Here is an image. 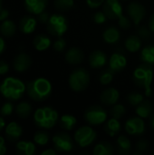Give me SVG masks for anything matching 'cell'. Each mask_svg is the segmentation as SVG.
I'll list each match as a JSON object with an SVG mask.
<instances>
[{
  "label": "cell",
  "instance_id": "obj_37",
  "mask_svg": "<svg viewBox=\"0 0 154 155\" xmlns=\"http://www.w3.org/2000/svg\"><path fill=\"white\" fill-rule=\"evenodd\" d=\"M143 96L142 94L140 93H137V92H133L131 94H129L127 95V101L128 103L132 105V106H134L136 107L138 104H140L143 101Z\"/></svg>",
  "mask_w": 154,
  "mask_h": 155
},
{
  "label": "cell",
  "instance_id": "obj_29",
  "mask_svg": "<svg viewBox=\"0 0 154 155\" xmlns=\"http://www.w3.org/2000/svg\"><path fill=\"white\" fill-rule=\"evenodd\" d=\"M104 130L107 133V134H109L112 137L117 135L121 131V124H120L119 120L115 119L113 117L112 119L108 120L107 124L104 127Z\"/></svg>",
  "mask_w": 154,
  "mask_h": 155
},
{
  "label": "cell",
  "instance_id": "obj_25",
  "mask_svg": "<svg viewBox=\"0 0 154 155\" xmlns=\"http://www.w3.org/2000/svg\"><path fill=\"white\" fill-rule=\"evenodd\" d=\"M34 46L37 51H44L51 45V39L45 35H38L34 39Z\"/></svg>",
  "mask_w": 154,
  "mask_h": 155
},
{
  "label": "cell",
  "instance_id": "obj_51",
  "mask_svg": "<svg viewBox=\"0 0 154 155\" xmlns=\"http://www.w3.org/2000/svg\"><path fill=\"white\" fill-rule=\"evenodd\" d=\"M5 48V43L4 41V39L2 37H0V54H2L4 52Z\"/></svg>",
  "mask_w": 154,
  "mask_h": 155
},
{
  "label": "cell",
  "instance_id": "obj_22",
  "mask_svg": "<svg viewBox=\"0 0 154 155\" xmlns=\"http://www.w3.org/2000/svg\"><path fill=\"white\" fill-rule=\"evenodd\" d=\"M36 148L34 143L27 141H21L16 143V152L20 155H34Z\"/></svg>",
  "mask_w": 154,
  "mask_h": 155
},
{
  "label": "cell",
  "instance_id": "obj_27",
  "mask_svg": "<svg viewBox=\"0 0 154 155\" xmlns=\"http://www.w3.org/2000/svg\"><path fill=\"white\" fill-rule=\"evenodd\" d=\"M142 39L138 35H131L125 40V48L131 53H136L141 49Z\"/></svg>",
  "mask_w": 154,
  "mask_h": 155
},
{
  "label": "cell",
  "instance_id": "obj_49",
  "mask_svg": "<svg viewBox=\"0 0 154 155\" xmlns=\"http://www.w3.org/2000/svg\"><path fill=\"white\" fill-rule=\"evenodd\" d=\"M56 150L55 149H47L44 152H42V155H55L56 154Z\"/></svg>",
  "mask_w": 154,
  "mask_h": 155
},
{
  "label": "cell",
  "instance_id": "obj_31",
  "mask_svg": "<svg viewBox=\"0 0 154 155\" xmlns=\"http://www.w3.org/2000/svg\"><path fill=\"white\" fill-rule=\"evenodd\" d=\"M141 59L143 63L154 64V45L145 46L141 53Z\"/></svg>",
  "mask_w": 154,
  "mask_h": 155
},
{
  "label": "cell",
  "instance_id": "obj_18",
  "mask_svg": "<svg viewBox=\"0 0 154 155\" xmlns=\"http://www.w3.org/2000/svg\"><path fill=\"white\" fill-rule=\"evenodd\" d=\"M48 0H25L26 10L34 15H39L44 11Z\"/></svg>",
  "mask_w": 154,
  "mask_h": 155
},
{
  "label": "cell",
  "instance_id": "obj_34",
  "mask_svg": "<svg viewBox=\"0 0 154 155\" xmlns=\"http://www.w3.org/2000/svg\"><path fill=\"white\" fill-rule=\"evenodd\" d=\"M126 113V109L125 107L123 105V104H115L113 105L111 111H110V114L112 115V117L115 118V119H121L124 116Z\"/></svg>",
  "mask_w": 154,
  "mask_h": 155
},
{
  "label": "cell",
  "instance_id": "obj_35",
  "mask_svg": "<svg viewBox=\"0 0 154 155\" xmlns=\"http://www.w3.org/2000/svg\"><path fill=\"white\" fill-rule=\"evenodd\" d=\"M34 141L36 144L44 146L48 143L49 134H48V133H46L44 131H39V132L35 133V134L34 135Z\"/></svg>",
  "mask_w": 154,
  "mask_h": 155
},
{
  "label": "cell",
  "instance_id": "obj_30",
  "mask_svg": "<svg viewBox=\"0 0 154 155\" xmlns=\"http://www.w3.org/2000/svg\"><path fill=\"white\" fill-rule=\"evenodd\" d=\"M76 118L71 114H64L60 118V126L65 131H72L76 125Z\"/></svg>",
  "mask_w": 154,
  "mask_h": 155
},
{
  "label": "cell",
  "instance_id": "obj_6",
  "mask_svg": "<svg viewBox=\"0 0 154 155\" xmlns=\"http://www.w3.org/2000/svg\"><path fill=\"white\" fill-rule=\"evenodd\" d=\"M68 28L66 18L59 14H54L50 16L47 22V30L48 32L56 37H61Z\"/></svg>",
  "mask_w": 154,
  "mask_h": 155
},
{
  "label": "cell",
  "instance_id": "obj_19",
  "mask_svg": "<svg viewBox=\"0 0 154 155\" xmlns=\"http://www.w3.org/2000/svg\"><path fill=\"white\" fill-rule=\"evenodd\" d=\"M23 134V129L22 127L15 122L10 123L6 127H5V135L6 138L12 142L15 143L19 140V138L22 136Z\"/></svg>",
  "mask_w": 154,
  "mask_h": 155
},
{
  "label": "cell",
  "instance_id": "obj_26",
  "mask_svg": "<svg viewBox=\"0 0 154 155\" xmlns=\"http://www.w3.org/2000/svg\"><path fill=\"white\" fill-rule=\"evenodd\" d=\"M16 25L15 24L9 19H5L0 25V32L5 37H11L15 34Z\"/></svg>",
  "mask_w": 154,
  "mask_h": 155
},
{
  "label": "cell",
  "instance_id": "obj_41",
  "mask_svg": "<svg viewBox=\"0 0 154 155\" xmlns=\"http://www.w3.org/2000/svg\"><path fill=\"white\" fill-rule=\"evenodd\" d=\"M106 19H107V16L103 11H98L93 15V21H94V23H96L98 25L105 23Z\"/></svg>",
  "mask_w": 154,
  "mask_h": 155
},
{
  "label": "cell",
  "instance_id": "obj_52",
  "mask_svg": "<svg viewBox=\"0 0 154 155\" xmlns=\"http://www.w3.org/2000/svg\"><path fill=\"white\" fill-rule=\"evenodd\" d=\"M5 120L2 118V117H0V132L5 128Z\"/></svg>",
  "mask_w": 154,
  "mask_h": 155
},
{
  "label": "cell",
  "instance_id": "obj_42",
  "mask_svg": "<svg viewBox=\"0 0 154 155\" xmlns=\"http://www.w3.org/2000/svg\"><path fill=\"white\" fill-rule=\"evenodd\" d=\"M66 46V41L62 38V37H58V39L54 43V49L56 52H62L64 50Z\"/></svg>",
  "mask_w": 154,
  "mask_h": 155
},
{
  "label": "cell",
  "instance_id": "obj_15",
  "mask_svg": "<svg viewBox=\"0 0 154 155\" xmlns=\"http://www.w3.org/2000/svg\"><path fill=\"white\" fill-rule=\"evenodd\" d=\"M127 64V59L124 54L121 53H114L111 55L109 61V68L113 72H120L125 68Z\"/></svg>",
  "mask_w": 154,
  "mask_h": 155
},
{
  "label": "cell",
  "instance_id": "obj_53",
  "mask_svg": "<svg viewBox=\"0 0 154 155\" xmlns=\"http://www.w3.org/2000/svg\"><path fill=\"white\" fill-rule=\"evenodd\" d=\"M151 126L152 129H154V114L151 115Z\"/></svg>",
  "mask_w": 154,
  "mask_h": 155
},
{
  "label": "cell",
  "instance_id": "obj_12",
  "mask_svg": "<svg viewBox=\"0 0 154 155\" xmlns=\"http://www.w3.org/2000/svg\"><path fill=\"white\" fill-rule=\"evenodd\" d=\"M125 131L130 135H142L145 132V124L141 117H133L126 121Z\"/></svg>",
  "mask_w": 154,
  "mask_h": 155
},
{
  "label": "cell",
  "instance_id": "obj_50",
  "mask_svg": "<svg viewBox=\"0 0 154 155\" xmlns=\"http://www.w3.org/2000/svg\"><path fill=\"white\" fill-rule=\"evenodd\" d=\"M149 28L151 29L152 32L154 33V14L152 15V16L149 20Z\"/></svg>",
  "mask_w": 154,
  "mask_h": 155
},
{
  "label": "cell",
  "instance_id": "obj_8",
  "mask_svg": "<svg viewBox=\"0 0 154 155\" xmlns=\"http://www.w3.org/2000/svg\"><path fill=\"white\" fill-rule=\"evenodd\" d=\"M97 134L95 130L91 126H82L74 134V141L80 147L90 146L95 141Z\"/></svg>",
  "mask_w": 154,
  "mask_h": 155
},
{
  "label": "cell",
  "instance_id": "obj_36",
  "mask_svg": "<svg viewBox=\"0 0 154 155\" xmlns=\"http://www.w3.org/2000/svg\"><path fill=\"white\" fill-rule=\"evenodd\" d=\"M115 72H113L112 69H107V70H104L100 74V77H99V80H100V83L103 84V85H107L109 84L113 79V74H114Z\"/></svg>",
  "mask_w": 154,
  "mask_h": 155
},
{
  "label": "cell",
  "instance_id": "obj_5",
  "mask_svg": "<svg viewBox=\"0 0 154 155\" xmlns=\"http://www.w3.org/2000/svg\"><path fill=\"white\" fill-rule=\"evenodd\" d=\"M68 83L73 91L83 92L89 86L90 74L84 68H76L69 75Z\"/></svg>",
  "mask_w": 154,
  "mask_h": 155
},
{
  "label": "cell",
  "instance_id": "obj_47",
  "mask_svg": "<svg viewBox=\"0 0 154 155\" xmlns=\"http://www.w3.org/2000/svg\"><path fill=\"white\" fill-rule=\"evenodd\" d=\"M6 153V146L5 143V140L2 136H0V155H4Z\"/></svg>",
  "mask_w": 154,
  "mask_h": 155
},
{
  "label": "cell",
  "instance_id": "obj_43",
  "mask_svg": "<svg viewBox=\"0 0 154 155\" xmlns=\"http://www.w3.org/2000/svg\"><path fill=\"white\" fill-rule=\"evenodd\" d=\"M118 24H119V26L123 29H128L131 27L132 25V23H131V20L126 17L125 15H123L119 20H118Z\"/></svg>",
  "mask_w": 154,
  "mask_h": 155
},
{
  "label": "cell",
  "instance_id": "obj_45",
  "mask_svg": "<svg viewBox=\"0 0 154 155\" xmlns=\"http://www.w3.org/2000/svg\"><path fill=\"white\" fill-rule=\"evenodd\" d=\"M49 18H50V16H49V14L47 12L44 11V12H42L41 14L38 15V20L42 24H47Z\"/></svg>",
  "mask_w": 154,
  "mask_h": 155
},
{
  "label": "cell",
  "instance_id": "obj_32",
  "mask_svg": "<svg viewBox=\"0 0 154 155\" xmlns=\"http://www.w3.org/2000/svg\"><path fill=\"white\" fill-rule=\"evenodd\" d=\"M15 113L17 116H19L22 119L27 118L31 113H32V106L29 103L27 102H22L18 104L15 107Z\"/></svg>",
  "mask_w": 154,
  "mask_h": 155
},
{
  "label": "cell",
  "instance_id": "obj_28",
  "mask_svg": "<svg viewBox=\"0 0 154 155\" xmlns=\"http://www.w3.org/2000/svg\"><path fill=\"white\" fill-rule=\"evenodd\" d=\"M117 147H118V152L121 154L127 155L131 153L132 152V143L130 140L124 135H120L118 137Z\"/></svg>",
  "mask_w": 154,
  "mask_h": 155
},
{
  "label": "cell",
  "instance_id": "obj_20",
  "mask_svg": "<svg viewBox=\"0 0 154 155\" xmlns=\"http://www.w3.org/2000/svg\"><path fill=\"white\" fill-rule=\"evenodd\" d=\"M36 28V20L33 16H24L19 22V29L23 34H31Z\"/></svg>",
  "mask_w": 154,
  "mask_h": 155
},
{
  "label": "cell",
  "instance_id": "obj_24",
  "mask_svg": "<svg viewBox=\"0 0 154 155\" xmlns=\"http://www.w3.org/2000/svg\"><path fill=\"white\" fill-rule=\"evenodd\" d=\"M114 153V149L111 143L108 142L103 141L98 143L93 151V155H112Z\"/></svg>",
  "mask_w": 154,
  "mask_h": 155
},
{
  "label": "cell",
  "instance_id": "obj_48",
  "mask_svg": "<svg viewBox=\"0 0 154 155\" xmlns=\"http://www.w3.org/2000/svg\"><path fill=\"white\" fill-rule=\"evenodd\" d=\"M9 15V12L6 9H1L0 10V22H3L4 20L7 19Z\"/></svg>",
  "mask_w": 154,
  "mask_h": 155
},
{
  "label": "cell",
  "instance_id": "obj_46",
  "mask_svg": "<svg viewBox=\"0 0 154 155\" xmlns=\"http://www.w3.org/2000/svg\"><path fill=\"white\" fill-rule=\"evenodd\" d=\"M8 70H9V65L7 64V63L0 60V75L6 74Z\"/></svg>",
  "mask_w": 154,
  "mask_h": 155
},
{
  "label": "cell",
  "instance_id": "obj_38",
  "mask_svg": "<svg viewBox=\"0 0 154 155\" xmlns=\"http://www.w3.org/2000/svg\"><path fill=\"white\" fill-rule=\"evenodd\" d=\"M148 148H149V143L147 142V140L142 139L138 141L136 143V153L134 154H143L145 152H147Z\"/></svg>",
  "mask_w": 154,
  "mask_h": 155
},
{
  "label": "cell",
  "instance_id": "obj_7",
  "mask_svg": "<svg viewBox=\"0 0 154 155\" xmlns=\"http://www.w3.org/2000/svg\"><path fill=\"white\" fill-rule=\"evenodd\" d=\"M107 112L99 105L90 106L84 113V119L90 125H101L106 122Z\"/></svg>",
  "mask_w": 154,
  "mask_h": 155
},
{
  "label": "cell",
  "instance_id": "obj_17",
  "mask_svg": "<svg viewBox=\"0 0 154 155\" xmlns=\"http://www.w3.org/2000/svg\"><path fill=\"white\" fill-rule=\"evenodd\" d=\"M65 60L70 64H79L84 59V52L78 47H71L65 53Z\"/></svg>",
  "mask_w": 154,
  "mask_h": 155
},
{
  "label": "cell",
  "instance_id": "obj_40",
  "mask_svg": "<svg viewBox=\"0 0 154 155\" xmlns=\"http://www.w3.org/2000/svg\"><path fill=\"white\" fill-rule=\"evenodd\" d=\"M13 111H14V105L12 104V103H5L2 105L0 109V114L2 116H9L12 114Z\"/></svg>",
  "mask_w": 154,
  "mask_h": 155
},
{
  "label": "cell",
  "instance_id": "obj_4",
  "mask_svg": "<svg viewBox=\"0 0 154 155\" xmlns=\"http://www.w3.org/2000/svg\"><path fill=\"white\" fill-rule=\"evenodd\" d=\"M34 124L42 129H51L58 122V113L52 107L38 108L34 114Z\"/></svg>",
  "mask_w": 154,
  "mask_h": 155
},
{
  "label": "cell",
  "instance_id": "obj_21",
  "mask_svg": "<svg viewBox=\"0 0 154 155\" xmlns=\"http://www.w3.org/2000/svg\"><path fill=\"white\" fill-rule=\"evenodd\" d=\"M136 114L143 118H148L152 114V111H153V107L152 103L149 100H143L140 104H138L136 106Z\"/></svg>",
  "mask_w": 154,
  "mask_h": 155
},
{
  "label": "cell",
  "instance_id": "obj_13",
  "mask_svg": "<svg viewBox=\"0 0 154 155\" xmlns=\"http://www.w3.org/2000/svg\"><path fill=\"white\" fill-rule=\"evenodd\" d=\"M120 97V94L117 89L113 87L106 88L103 90L100 95V101L103 104L106 106H113V104H117Z\"/></svg>",
  "mask_w": 154,
  "mask_h": 155
},
{
  "label": "cell",
  "instance_id": "obj_33",
  "mask_svg": "<svg viewBox=\"0 0 154 155\" xmlns=\"http://www.w3.org/2000/svg\"><path fill=\"white\" fill-rule=\"evenodd\" d=\"M74 5V0H54V5L59 11H68Z\"/></svg>",
  "mask_w": 154,
  "mask_h": 155
},
{
  "label": "cell",
  "instance_id": "obj_10",
  "mask_svg": "<svg viewBox=\"0 0 154 155\" xmlns=\"http://www.w3.org/2000/svg\"><path fill=\"white\" fill-rule=\"evenodd\" d=\"M54 149L59 153H69L74 148L72 138L65 133H60L53 137Z\"/></svg>",
  "mask_w": 154,
  "mask_h": 155
},
{
  "label": "cell",
  "instance_id": "obj_23",
  "mask_svg": "<svg viewBox=\"0 0 154 155\" xmlns=\"http://www.w3.org/2000/svg\"><path fill=\"white\" fill-rule=\"evenodd\" d=\"M121 37V34L119 32V30L116 27H108L107 29L104 30L103 34V40L110 45H114L116 44Z\"/></svg>",
  "mask_w": 154,
  "mask_h": 155
},
{
  "label": "cell",
  "instance_id": "obj_1",
  "mask_svg": "<svg viewBox=\"0 0 154 155\" xmlns=\"http://www.w3.org/2000/svg\"><path fill=\"white\" fill-rule=\"evenodd\" d=\"M26 92L32 100L43 102L51 95L52 84L45 78H36L27 83Z\"/></svg>",
  "mask_w": 154,
  "mask_h": 155
},
{
  "label": "cell",
  "instance_id": "obj_9",
  "mask_svg": "<svg viewBox=\"0 0 154 155\" xmlns=\"http://www.w3.org/2000/svg\"><path fill=\"white\" fill-rule=\"evenodd\" d=\"M103 11L111 20H119L123 15V5L119 0H105L103 5Z\"/></svg>",
  "mask_w": 154,
  "mask_h": 155
},
{
  "label": "cell",
  "instance_id": "obj_14",
  "mask_svg": "<svg viewBox=\"0 0 154 155\" xmlns=\"http://www.w3.org/2000/svg\"><path fill=\"white\" fill-rule=\"evenodd\" d=\"M32 59L31 57L25 53L18 54L13 60V66L16 72L23 73L28 70L31 66Z\"/></svg>",
  "mask_w": 154,
  "mask_h": 155
},
{
  "label": "cell",
  "instance_id": "obj_16",
  "mask_svg": "<svg viewBox=\"0 0 154 155\" xmlns=\"http://www.w3.org/2000/svg\"><path fill=\"white\" fill-rule=\"evenodd\" d=\"M107 62V56L104 52L96 50L93 51L89 56V64L93 69H100L105 65Z\"/></svg>",
  "mask_w": 154,
  "mask_h": 155
},
{
  "label": "cell",
  "instance_id": "obj_11",
  "mask_svg": "<svg viewBox=\"0 0 154 155\" xmlns=\"http://www.w3.org/2000/svg\"><path fill=\"white\" fill-rule=\"evenodd\" d=\"M127 13L133 24L135 25H139L146 15V9L141 3L134 1L128 5Z\"/></svg>",
  "mask_w": 154,
  "mask_h": 155
},
{
  "label": "cell",
  "instance_id": "obj_54",
  "mask_svg": "<svg viewBox=\"0 0 154 155\" xmlns=\"http://www.w3.org/2000/svg\"><path fill=\"white\" fill-rule=\"evenodd\" d=\"M1 4H2V0H0V10H1V5H2Z\"/></svg>",
  "mask_w": 154,
  "mask_h": 155
},
{
  "label": "cell",
  "instance_id": "obj_44",
  "mask_svg": "<svg viewBox=\"0 0 154 155\" xmlns=\"http://www.w3.org/2000/svg\"><path fill=\"white\" fill-rule=\"evenodd\" d=\"M104 2H105V0H86L87 5L92 9H95V8L100 7L101 5H103Z\"/></svg>",
  "mask_w": 154,
  "mask_h": 155
},
{
  "label": "cell",
  "instance_id": "obj_39",
  "mask_svg": "<svg viewBox=\"0 0 154 155\" xmlns=\"http://www.w3.org/2000/svg\"><path fill=\"white\" fill-rule=\"evenodd\" d=\"M137 34H138V36L142 39V40H146L148 38L151 37L152 35V31L150 28L146 27V26H141L138 28L137 30Z\"/></svg>",
  "mask_w": 154,
  "mask_h": 155
},
{
  "label": "cell",
  "instance_id": "obj_3",
  "mask_svg": "<svg viewBox=\"0 0 154 155\" xmlns=\"http://www.w3.org/2000/svg\"><path fill=\"white\" fill-rule=\"evenodd\" d=\"M153 79V68L152 64H143L139 65L133 73V81L135 84L145 91L146 96L150 97L152 95V82Z\"/></svg>",
  "mask_w": 154,
  "mask_h": 155
},
{
  "label": "cell",
  "instance_id": "obj_2",
  "mask_svg": "<svg viewBox=\"0 0 154 155\" xmlns=\"http://www.w3.org/2000/svg\"><path fill=\"white\" fill-rule=\"evenodd\" d=\"M25 84L19 79L14 77L5 78L0 85V93L10 101L20 99L25 92Z\"/></svg>",
  "mask_w": 154,
  "mask_h": 155
}]
</instances>
